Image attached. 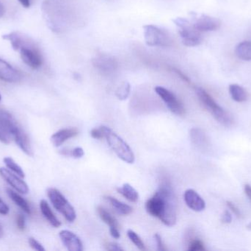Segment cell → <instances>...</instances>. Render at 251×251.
Here are the masks:
<instances>
[{"instance_id": "1", "label": "cell", "mask_w": 251, "mask_h": 251, "mask_svg": "<svg viewBox=\"0 0 251 251\" xmlns=\"http://www.w3.org/2000/svg\"><path fill=\"white\" fill-rule=\"evenodd\" d=\"M146 209L151 216L159 218L165 225L174 226L176 223L175 197L171 184L164 181L158 191L146 203Z\"/></svg>"}, {"instance_id": "2", "label": "cell", "mask_w": 251, "mask_h": 251, "mask_svg": "<svg viewBox=\"0 0 251 251\" xmlns=\"http://www.w3.org/2000/svg\"><path fill=\"white\" fill-rule=\"evenodd\" d=\"M196 91L201 103L212 113L219 123L228 128L234 124L232 115L220 106L212 96L208 94L203 88H196Z\"/></svg>"}, {"instance_id": "3", "label": "cell", "mask_w": 251, "mask_h": 251, "mask_svg": "<svg viewBox=\"0 0 251 251\" xmlns=\"http://www.w3.org/2000/svg\"><path fill=\"white\" fill-rule=\"evenodd\" d=\"M100 128L102 130L104 137L107 140L109 146L117 155L118 157L126 163H134V153L127 143L108 127L101 126Z\"/></svg>"}, {"instance_id": "4", "label": "cell", "mask_w": 251, "mask_h": 251, "mask_svg": "<svg viewBox=\"0 0 251 251\" xmlns=\"http://www.w3.org/2000/svg\"><path fill=\"white\" fill-rule=\"evenodd\" d=\"M174 22L178 28V32L184 45L193 47L201 44L203 41L201 32L198 31L190 21L184 18L178 17L174 19Z\"/></svg>"}, {"instance_id": "5", "label": "cell", "mask_w": 251, "mask_h": 251, "mask_svg": "<svg viewBox=\"0 0 251 251\" xmlns=\"http://www.w3.org/2000/svg\"><path fill=\"white\" fill-rule=\"evenodd\" d=\"M47 195L56 210L62 214L69 222L72 223L75 221L76 215L75 208L59 190L54 188L49 189Z\"/></svg>"}, {"instance_id": "6", "label": "cell", "mask_w": 251, "mask_h": 251, "mask_svg": "<svg viewBox=\"0 0 251 251\" xmlns=\"http://www.w3.org/2000/svg\"><path fill=\"white\" fill-rule=\"evenodd\" d=\"M143 29L145 41L149 47H168L172 44V39L165 29L152 25H145Z\"/></svg>"}, {"instance_id": "7", "label": "cell", "mask_w": 251, "mask_h": 251, "mask_svg": "<svg viewBox=\"0 0 251 251\" xmlns=\"http://www.w3.org/2000/svg\"><path fill=\"white\" fill-rule=\"evenodd\" d=\"M42 12L49 28L54 32H61L64 25L60 9L50 0H46L42 4Z\"/></svg>"}, {"instance_id": "8", "label": "cell", "mask_w": 251, "mask_h": 251, "mask_svg": "<svg viewBox=\"0 0 251 251\" xmlns=\"http://www.w3.org/2000/svg\"><path fill=\"white\" fill-rule=\"evenodd\" d=\"M19 124L7 111L0 109V141L10 144L13 140V134Z\"/></svg>"}, {"instance_id": "9", "label": "cell", "mask_w": 251, "mask_h": 251, "mask_svg": "<svg viewBox=\"0 0 251 251\" xmlns=\"http://www.w3.org/2000/svg\"><path fill=\"white\" fill-rule=\"evenodd\" d=\"M155 91L159 97L163 100L171 112L177 116H183L185 114V109L182 103L178 100L175 94L167 88L162 86H156Z\"/></svg>"}, {"instance_id": "10", "label": "cell", "mask_w": 251, "mask_h": 251, "mask_svg": "<svg viewBox=\"0 0 251 251\" xmlns=\"http://www.w3.org/2000/svg\"><path fill=\"white\" fill-rule=\"evenodd\" d=\"M22 61L32 69H38L42 66L43 57L35 44L25 46L19 50Z\"/></svg>"}, {"instance_id": "11", "label": "cell", "mask_w": 251, "mask_h": 251, "mask_svg": "<svg viewBox=\"0 0 251 251\" xmlns=\"http://www.w3.org/2000/svg\"><path fill=\"white\" fill-rule=\"evenodd\" d=\"M92 63L96 69L103 73H111L118 67V62L114 57L107 54H97L92 59Z\"/></svg>"}, {"instance_id": "12", "label": "cell", "mask_w": 251, "mask_h": 251, "mask_svg": "<svg viewBox=\"0 0 251 251\" xmlns=\"http://www.w3.org/2000/svg\"><path fill=\"white\" fill-rule=\"evenodd\" d=\"M0 175L1 178L18 193L23 195H26L29 193V187L27 184L21 179V177L18 175H15L10 172L8 169L4 167L0 168Z\"/></svg>"}, {"instance_id": "13", "label": "cell", "mask_w": 251, "mask_h": 251, "mask_svg": "<svg viewBox=\"0 0 251 251\" xmlns=\"http://www.w3.org/2000/svg\"><path fill=\"white\" fill-rule=\"evenodd\" d=\"M193 27L199 32H210L218 30L221 27V22L217 18L202 14L195 19Z\"/></svg>"}, {"instance_id": "14", "label": "cell", "mask_w": 251, "mask_h": 251, "mask_svg": "<svg viewBox=\"0 0 251 251\" xmlns=\"http://www.w3.org/2000/svg\"><path fill=\"white\" fill-rule=\"evenodd\" d=\"M0 79L4 82L16 84L22 81V75L10 63L0 58Z\"/></svg>"}, {"instance_id": "15", "label": "cell", "mask_w": 251, "mask_h": 251, "mask_svg": "<svg viewBox=\"0 0 251 251\" xmlns=\"http://www.w3.org/2000/svg\"><path fill=\"white\" fill-rule=\"evenodd\" d=\"M59 236H60L62 243L68 251H83V246H82L80 239L72 231L63 230V231H60Z\"/></svg>"}, {"instance_id": "16", "label": "cell", "mask_w": 251, "mask_h": 251, "mask_svg": "<svg viewBox=\"0 0 251 251\" xmlns=\"http://www.w3.org/2000/svg\"><path fill=\"white\" fill-rule=\"evenodd\" d=\"M187 206L195 212H202L206 208V203L201 197L193 190H187L184 195Z\"/></svg>"}, {"instance_id": "17", "label": "cell", "mask_w": 251, "mask_h": 251, "mask_svg": "<svg viewBox=\"0 0 251 251\" xmlns=\"http://www.w3.org/2000/svg\"><path fill=\"white\" fill-rule=\"evenodd\" d=\"M13 140L25 154L29 156H33V152H32L29 137L20 125L17 127L13 134Z\"/></svg>"}, {"instance_id": "18", "label": "cell", "mask_w": 251, "mask_h": 251, "mask_svg": "<svg viewBox=\"0 0 251 251\" xmlns=\"http://www.w3.org/2000/svg\"><path fill=\"white\" fill-rule=\"evenodd\" d=\"M1 37L3 39L10 41L11 47L15 51H19L22 47L33 43L29 37L25 36L24 34L19 32H11L3 35Z\"/></svg>"}, {"instance_id": "19", "label": "cell", "mask_w": 251, "mask_h": 251, "mask_svg": "<svg viewBox=\"0 0 251 251\" xmlns=\"http://www.w3.org/2000/svg\"><path fill=\"white\" fill-rule=\"evenodd\" d=\"M78 134V131L76 128H66L57 131L53 134L51 137V141L54 147H60L65 141L69 139L76 137Z\"/></svg>"}, {"instance_id": "20", "label": "cell", "mask_w": 251, "mask_h": 251, "mask_svg": "<svg viewBox=\"0 0 251 251\" xmlns=\"http://www.w3.org/2000/svg\"><path fill=\"white\" fill-rule=\"evenodd\" d=\"M190 137L195 146L200 150H206L209 147V139L202 130L193 128L190 131Z\"/></svg>"}, {"instance_id": "21", "label": "cell", "mask_w": 251, "mask_h": 251, "mask_svg": "<svg viewBox=\"0 0 251 251\" xmlns=\"http://www.w3.org/2000/svg\"><path fill=\"white\" fill-rule=\"evenodd\" d=\"M40 209L43 216L47 220L49 223L54 228H59L61 225V223L60 222L57 217L54 215L51 208H50L49 203L45 200H42L40 203Z\"/></svg>"}, {"instance_id": "22", "label": "cell", "mask_w": 251, "mask_h": 251, "mask_svg": "<svg viewBox=\"0 0 251 251\" xmlns=\"http://www.w3.org/2000/svg\"><path fill=\"white\" fill-rule=\"evenodd\" d=\"M228 90H229L231 98L234 101L237 102V103H243L248 100L249 94L246 90L241 85H238V84H231Z\"/></svg>"}, {"instance_id": "23", "label": "cell", "mask_w": 251, "mask_h": 251, "mask_svg": "<svg viewBox=\"0 0 251 251\" xmlns=\"http://www.w3.org/2000/svg\"><path fill=\"white\" fill-rule=\"evenodd\" d=\"M236 56L240 60L245 61L251 60V41H244L240 42L235 49Z\"/></svg>"}, {"instance_id": "24", "label": "cell", "mask_w": 251, "mask_h": 251, "mask_svg": "<svg viewBox=\"0 0 251 251\" xmlns=\"http://www.w3.org/2000/svg\"><path fill=\"white\" fill-rule=\"evenodd\" d=\"M7 194L8 197L16 203V205L21 208L25 213L27 214V215H31L32 210H31L30 206L25 199H24L22 196L19 195L18 193L13 191V190H10V189H7Z\"/></svg>"}, {"instance_id": "25", "label": "cell", "mask_w": 251, "mask_h": 251, "mask_svg": "<svg viewBox=\"0 0 251 251\" xmlns=\"http://www.w3.org/2000/svg\"><path fill=\"white\" fill-rule=\"evenodd\" d=\"M104 199L111 205L113 209H116V212H119L121 215H128L132 212V208L131 206L125 203H122V201H119L115 197L106 196L104 197Z\"/></svg>"}, {"instance_id": "26", "label": "cell", "mask_w": 251, "mask_h": 251, "mask_svg": "<svg viewBox=\"0 0 251 251\" xmlns=\"http://www.w3.org/2000/svg\"><path fill=\"white\" fill-rule=\"evenodd\" d=\"M118 193L122 195L128 201L137 202L139 199L138 193L130 184H125L123 187L117 189Z\"/></svg>"}, {"instance_id": "27", "label": "cell", "mask_w": 251, "mask_h": 251, "mask_svg": "<svg viewBox=\"0 0 251 251\" xmlns=\"http://www.w3.org/2000/svg\"><path fill=\"white\" fill-rule=\"evenodd\" d=\"M97 212H98L99 215H100L101 219L107 225L111 227H116V228H119V224L118 223L117 220L112 216L106 209H104L102 207H98L97 209Z\"/></svg>"}, {"instance_id": "28", "label": "cell", "mask_w": 251, "mask_h": 251, "mask_svg": "<svg viewBox=\"0 0 251 251\" xmlns=\"http://www.w3.org/2000/svg\"><path fill=\"white\" fill-rule=\"evenodd\" d=\"M3 161H4V165H6V167L9 169L13 171L14 173L20 176L21 178H25V174L23 169H22V167L17 163H16V162L12 158L6 157L3 159Z\"/></svg>"}, {"instance_id": "29", "label": "cell", "mask_w": 251, "mask_h": 251, "mask_svg": "<svg viewBox=\"0 0 251 251\" xmlns=\"http://www.w3.org/2000/svg\"><path fill=\"white\" fill-rule=\"evenodd\" d=\"M130 94V85L128 83L124 82L118 87L116 91V95L119 100H125L128 98Z\"/></svg>"}, {"instance_id": "30", "label": "cell", "mask_w": 251, "mask_h": 251, "mask_svg": "<svg viewBox=\"0 0 251 251\" xmlns=\"http://www.w3.org/2000/svg\"><path fill=\"white\" fill-rule=\"evenodd\" d=\"M127 234H128L129 240L135 245L137 249H140V251L146 250L144 243L142 241L141 238H140L134 231H131V230H128V231H127Z\"/></svg>"}, {"instance_id": "31", "label": "cell", "mask_w": 251, "mask_h": 251, "mask_svg": "<svg viewBox=\"0 0 251 251\" xmlns=\"http://www.w3.org/2000/svg\"><path fill=\"white\" fill-rule=\"evenodd\" d=\"M188 250L190 251H205L204 245L201 240H193L189 245Z\"/></svg>"}, {"instance_id": "32", "label": "cell", "mask_w": 251, "mask_h": 251, "mask_svg": "<svg viewBox=\"0 0 251 251\" xmlns=\"http://www.w3.org/2000/svg\"><path fill=\"white\" fill-rule=\"evenodd\" d=\"M28 243H29V246L32 248V249L35 251H45V249L43 247L41 243H38L35 238H32V237H30L28 240Z\"/></svg>"}, {"instance_id": "33", "label": "cell", "mask_w": 251, "mask_h": 251, "mask_svg": "<svg viewBox=\"0 0 251 251\" xmlns=\"http://www.w3.org/2000/svg\"><path fill=\"white\" fill-rule=\"evenodd\" d=\"M16 225L18 228L21 231H23L25 228V225H26V221H25V216L22 214H19L16 216Z\"/></svg>"}, {"instance_id": "34", "label": "cell", "mask_w": 251, "mask_h": 251, "mask_svg": "<svg viewBox=\"0 0 251 251\" xmlns=\"http://www.w3.org/2000/svg\"><path fill=\"white\" fill-rule=\"evenodd\" d=\"M226 205L227 206H228V209H229L234 214V215H235L237 218H242L241 212H240L239 208L237 207L234 203H233L231 201H226Z\"/></svg>"}, {"instance_id": "35", "label": "cell", "mask_w": 251, "mask_h": 251, "mask_svg": "<svg viewBox=\"0 0 251 251\" xmlns=\"http://www.w3.org/2000/svg\"><path fill=\"white\" fill-rule=\"evenodd\" d=\"M70 156L75 158V159L82 158V156H84L83 149L81 148V147H76V148L73 149V150L70 152Z\"/></svg>"}, {"instance_id": "36", "label": "cell", "mask_w": 251, "mask_h": 251, "mask_svg": "<svg viewBox=\"0 0 251 251\" xmlns=\"http://www.w3.org/2000/svg\"><path fill=\"white\" fill-rule=\"evenodd\" d=\"M91 137L94 139H101L104 137V134H103L102 130L101 128H99V129H97V128H94L91 131Z\"/></svg>"}, {"instance_id": "37", "label": "cell", "mask_w": 251, "mask_h": 251, "mask_svg": "<svg viewBox=\"0 0 251 251\" xmlns=\"http://www.w3.org/2000/svg\"><path fill=\"white\" fill-rule=\"evenodd\" d=\"M232 221V216L228 210L225 211L221 217V222L223 223L229 224Z\"/></svg>"}, {"instance_id": "38", "label": "cell", "mask_w": 251, "mask_h": 251, "mask_svg": "<svg viewBox=\"0 0 251 251\" xmlns=\"http://www.w3.org/2000/svg\"><path fill=\"white\" fill-rule=\"evenodd\" d=\"M155 240H156V244H157L158 250L160 251H166V249H165V246H164L163 243L162 241V238H161L160 236L158 234H156L154 235Z\"/></svg>"}, {"instance_id": "39", "label": "cell", "mask_w": 251, "mask_h": 251, "mask_svg": "<svg viewBox=\"0 0 251 251\" xmlns=\"http://www.w3.org/2000/svg\"><path fill=\"white\" fill-rule=\"evenodd\" d=\"M9 211L10 209L7 205L0 198V214L2 215H7L9 213Z\"/></svg>"}, {"instance_id": "40", "label": "cell", "mask_w": 251, "mask_h": 251, "mask_svg": "<svg viewBox=\"0 0 251 251\" xmlns=\"http://www.w3.org/2000/svg\"><path fill=\"white\" fill-rule=\"evenodd\" d=\"M172 70L174 71V72H175L178 76H179L183 81L190 84V79H189L188 77H187V75H184L181 71H180L179 69H176V68H172Z\"/></svg>"}, {"instance_id": "41", "label": "cell", "mask_w": 251, "mask_h": 251, "mask_svg": "<svg viewBox=\"0 0 251 251\" xmlns=\"http://www.w3.org/2000/svg\"><path fill=\"white\" fill-rule=\"evenodd\" d=\"M106 249L108 251H123V249L119 244L113 243L106 245Z\"/></svg>"}, {"instance_id": "42", "label": "cell", "mask_w": 251, "mask_h": 251, "mask_svg": "<svg viewBox=\"0 0 251 251\" xmlns=\"http://www.w3.org/2000/svg\"><path fill=\"white\" fill-rule=\"evenodd\" d=\"M110 232L113 238L116 239V240L120 238L121 234L120 232H119V228L111 227V228H110Z\"/></svg>"}, {"instance_id": "43", "label": "cell", "mask_w": 251, "mask_h": 251, "mask_svg": "<svg viewBox=\"0 0 251 251\" xmlns=\"http://www.w3.org/2000/svg\"><path fill=\"white\" fill-rule=\"evenodd\" d=\"M245 193L251 202V187L249 184H246L244 187Z\"/></svg>"}, {"instance_id": "44", "label": "cell", "mask_w": 251, "mask_h": 251, "mask_svg": "<svg viewBox=\"0 0 251 251\" xmlns=\"http://www.w3.org/2000/svg\"><path fill=\"white\" fill-rule=\"evenodd\" d=\"M18 1L25 8L30 7V0H18Z\"/></svg>"}, {"instance_id": "45", "label": "cell", "mask_w": 251, "mask_h": 251, "mask_svg": "<svg viewBox=\"0 0 251 251\" xmlns=\"http://www.w3.org/2000/svg\"><path fill=\"white\" fill-rule=\"evenodd\" d=\"M4 12H5V10H4V6H3L2 4L0 2V18H1L4 16Z\"/></svg>"}, {"instance_id": "46", "label": "cell", "mask_w": 251, "mask_h": 251, "mask_svg": "<svg viewBox=\"0 0 251 251\" xmlns=\"http://www.w3.org/2000/svg\"><path fill=\"white\" fill-rule=\"evenodd\" d=\"M2 235H3L2 226H1V224H0V239L1 238V237H2Z\"/></svg>"}, {"instance_id": "47", "label": "cell", "mask_w": 251, "mask_h": 251, "mask_svg": "<svg viewBox=\"0 0 251 251\" xmlns=\"http://www.w3.org/2000/svg\"><path fill=\"white\" fill-rule=\"evenodd\" d=\"M247 229H249V231H251V223L247 225Z\"/></svg>"}, {"instance_id": "48", "label": "cell", "mask_w": 251, "mask_h": 251, "mask_svg": "<svg viewBox=\"0 0 251 251\" xmlns=\"http://www.w3.org/2000/svg\"><path fill=\"white\" fill-rule=\"evenodd\" d=\"M1 100V94H0V100Z\"/></svg>"}]
</instances>
